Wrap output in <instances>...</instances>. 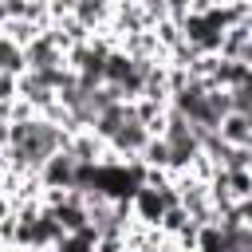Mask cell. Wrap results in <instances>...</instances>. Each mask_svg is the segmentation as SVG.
I'll return each mask as SVG.
<instances>
[{"instance_id":"1","label":"cell","mask_w":252,"mask_h":252,"mask_svg":"<svg viewBox=\"0 0 252 252\" xmlns=\"http://www.w3.org/2000/svg\"><path fill=\"white\" fill-rule=\"evenodd\" d=\"M217 138L224 146H252V130H248V114H224L217 122Z\"/></svg>"}]
</instances>
